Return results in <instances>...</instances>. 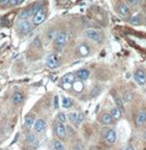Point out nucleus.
Masks as SVG:
<instances>
[{
	"label": "nucleus",
	"mask_w": 146,
	"mask_h": 150,
	"mask_svg": "<svg viewBox=\"0 0 146 150\" xmlns=\"http://www.w3.org/2000/svg\"><path fill=\"white\" fill-rule=\"evenodd\" d=\"M34 28V24L28 19L25 20H19L16 24V31L20 36H25L32 32Z\"/></svg>",
	"instance_id": "nucleus-1"
},
{
	"label": "nucleus",
	"mask_w": 146,
	"mask_h": 150,
	"mask_svg": "<svg viewBox=\"0 0 146 150\" xmlns=\"http://www.w3.org/2000/svg\"><path fill=\"white\" fill-rule=\"evenodd\" d=\"M115 11L122 18H130V16H131L130 6L123 0H118L115 2Z\"/></svg>",
	"instance_id": "nucleus-2"
},
{
	"label": "nucleus",
	"mask_w": 146,
	"mask_h": 150,
	"mask_svg": "<svg viewBox=\"0 0 146 150\" xmlns=\"http://www.w3.org/2000/svg\"><path fill=\"white\" fill-rule=\"evenodd\" d=\"M85 38H88L89 41L95 43H101L102 41V34L96 29H86L83 31Z\"/></svg>",
	"instance_id": "nucleus-3"
},
{
	"label": "nucleus",
	"mask_w": 146,
	"mask_h": 150,
	"mask_svg": "<svg viewBox=\"0 0 146 150\" xmlns=\"http://www.w3.org/2000/svg\"><path fill=\"white\" fill-rule=\"evenodd\" d=\"M68 40H69V35H68L67 32H59V33L57 34L56 38L54 40L55 47H56L57 50H63V48L67 45Z\"/></svg>",
	"instance_id": "nucleus-4"
},
{
	"label": "nucleus",
	"mask_w": 146,
	"mask_h": 150,
	"mask_svg": "<svg viewBox=\"0 0 146 150\" xmlns=\"http://www.w3.org/2000/svg\"><path fill=\"white\" fill-rule=\"evenodd\" d=\"M45 19H46V10L43 7H41L32 16V23L34 25H40L41 23L44 22Z\"/></svg>",
	"instance_id": "nucleus-5"
},
{
	"label": "nucleus",
	"mask_w": 146,
	"mask_h": 150,
	"mask_svg": "<svg viewBox=\"0 0 146 150\" xmlns=\"http://www.w3.org/2000/svg\"><path fill=\"white\" fill-rule=\"evenodd\" d=\"M75 75L74 74H66L62 78V87L63 89L65 90H68V89H71V86L75 82Z\"/></svg>",
	"instance_id": "nucleus-6"
},
{
	"label": "nucleus",
	"mask_w": 146,
	"mask_h": 150,
	"mask_svg": "<svg viewBox=\"0 0 146 150\" xmlns=\"http://www.w3.org/2000/svg\"><path fill=\"white\" fill-rule=\"evenodd\" d=\"M54 129H55V134H56V136L61 139H64V138L66 137V127L64 125V123L62 122H56L54 125Z\"/></svg>",
	"instance_id": "nucleus-7"
},
{
	"label": "nucleus",
	"mask_w": 146,
	"mask_h": 150,
	"mask_svg": "<svg viewBox=\"0 0 146 150\" xmlns=\"http://www.w3.org/2000/svg\"><path fill=\"white\" fill-rule=\"evenodd\" d=\"M45 64L50 69H55V68L59 67V60H58V58H57V56H56L55 54L48 55L45 59Z\"/></svg>",
	"instance_id": "nucleus-8"
},
{
	"label": "nucleus",
	"mask_w": 146,
	"mask_h": 150,
	"mask_svg": "<svg viewBox=\"0 0 146 150\" xmlns=\"http://www.w3.org/2000/svg\"><path fill=\"white\" fill-rule=\"evenodd\" d=\"M134 80L138 86L146 84V72L142 69H138L134 72Z\"/></svg>",
	"instance_id": "nucleus-9"
},
{
	"label": "nucleus",
	"mask_w": 146,
	"mask_h": 150,
	"mask_svg": "<svg viewBox=\"0 0 146 150\" xmlns=\"http://www.w3.org/2000/svg\"><path fill=\"white\" fill-rule=\"evenodd\" d=\"M104 140L109 145H113L117 142V132L114 129H108L104 134Z\"/></svg>",
	"instance_id": "nucleus-10"
},
{
	"label": "nucleus",
	"mask_w": 146,
	"mask_h": 150,
	"mask_svg": "<svg viewBox=\"0 0 146 150\" xmlns=\"http://www.w3.org/2000/svg\"><path fill=\"white\" fill-rule=\"evenodd\" d=\"M146 123V111L145 110H141L136 113V116H135V124L136 126L141 127Z\"/></svg>",
	"instance_id": "nucleus-11"
},
{
	"label": "nucleus",
	"mask_w": 146,
	"mask_h": 150,
	"mask_svg": "<svg viewBox=\"0 0 146 150\" xmlns=\"http://www.w3.org/2000/svg\"><path fill=\"white\" fill-rule=\"evenodd\" d=\"M34 130L36 132V133L41 134L43 133L44 130L46 129V122L45 120H43V118H38L35 123H34Z\"/></svg>",
	"instance_id": "nucleus-12"
},
{
	"label": "nucleus",
	"mask_w": 146,
	"mask_h": 150,
	"mask_svg": "<svg viewBox=\"0 0 146 150\" xmlns=\"http://www.w3.org/2000/svg\"><path fill=\"white\" fill-rule=\"evenodd\" d=\"M143 20H144V18H143L142 13H135V14L130 16V18H129V22L132 25L143 24Z\"/></svg>",
	"instance_id": "nucleus-13"
},
{
	"label": "nucleus",
	"mask_w": 146,
	"mask_h": 150,
	"mask_svg": "<svg viewBox=\"0 0 146 150\" xmlns=\"http://www.w3.org/2000/svg\"><path fill=\"white\" fill-rule=\"evenodd\" d=\"M24 101V96L20 91H16L12 94V103L14 105H20Z\"/></svg>",
	"instance_id": "nucleus-14"
},
{
	"label": "nucleus",
	"mask_w": 146,
	"mask_h": 150,
	"mask_svg": "<svg viewBox=\"0 0 146 150\" xmlns=\"http://www.w3.org/2000/svg\"><path fill=\"white\" fill-rule=\"evenodd\" d=\"M100 122L102 125H112L113 124V118L111 116V114H109V113H103V114H101L100 116Z\"/></svg>",
	"instance_id": "nucleus-15"
},
{
	"label": "nucleus",
	"mask_w": 146,
	"mask_h": 150,
	"mask_svg": "<svg viewBox=\"0 0 146 150\" xmlns=\"http://www.w3.org/2000/svg\"><path fill=\"white\" fill-rule=\"evenodd\" d=\"M89 75H90V72L88 69H79V70L76 71V77L78 78L79 80H87L89 78Z\"/></svg>",
	"instance_id": "nucleus-16"
},
{
	"label": "nucleus",
	"mask_w": 146,
	"mask_h": 150,
	"mask_svg": "<svg viewBox=\"0 0 146 150\" xmlns=\"http://www.w3.org/2000/svg\"><path fill=\"white\" fill-rule=\"evenodd\" d=\"M34 123H35V116L29 114L24 117V127H26L28 129L32 128L34 126Z\"/></svg>",
	"instance_id": "nucleus-17"
},
{
	"label": "nucleus",
	"mask_w": 146,
	"mask_h": 150,
	"mask_svg": "<svg viewBox=\"0 0 146 150\" xmlns=\"http://www.w3.org/2000/svg\"><path fill=\"white\" fill-rule=\"evenodd\" d=\"M77 52L79 53V55L81 56V57H86V56H88L89 55V53H90V50H89V47H88L86 44H80L79 46H78V48H77Z\"/></svg>",
	"instance_id": "nucleus-18"
},
{
	"label": "nucleus",
	"mask_w": 146,
	"mask_h": 150,
	"mask_svg": "<svg viewBox=\"0 0 146 150\" xmlns=\"http://www.w3.org/2000/svg\"><path fill=\"white\" fill-rule=\"evenodd\" d=\"M110 114H111V116H112L113 120H120V118H121V116H122L121 110L118 108V106L111 108V111H110Z\"/></svg>",
	"instance_id": "nucleus-19"
},
{
	"label": "nucleus",
	"mask_w": 146,
	"mask_h": 150,
	"mask_svg": "<svg viewBox=\"0 0 146 150\" xmlns=\"http://www.w3.org/2000/svg\"><path fill=\"white\" fill-rule=\"evenodd\" d=\"M71 88L74 89V91H75V92H78V93H80V92L83 90V80H75V82L73 83Z\"/></svg>",
	"instance_id": "nucleus-20"
},
{
	"label": "nucleus",
	"mask_w": 146,
	"mask_h": 150,
	"mask_svg": "<svg viewBox=\"0 0 146 150\" xmlns=\"http://www.w3.org/2000/svg\"><path fill=\"white\" fill-rule=\"evenodd\" d=\"M24 140L28 145H33V144L36 142V136H35L33 133H28L25 135Z\"/></svg>",
	"instance_id": "nucleus-21"
},
{
	"label": "nucleus",
	"mask_w": 146,
	"mask_h": 150,
	"mask_svg": "<svg viewBox=\"0 0 146 150\" xmlns=\"http://www.w3.org/2000/svg\"><path fill=\"white\" fill-rule=\"evenodd\" d=\"M62 105L64 108H69L73 106V101L69 99V98H66V96H64L62 99Z\"/></svg>",
	"instance_id": "nucleus-22"
},
{
	"label": "nucleus",
	"mask_w": 146,
	"mask_h": 150,
	"mask_svg": "<svg viewBox=\"0 0 146 150\" xmlns=\"http://www.w3.org/2000/svg\"><path fill=\"white\" fill-rule=\"evenodd\" d=\"M53 147H54L55 150H64L65 149V146L61 140H55L53 142Z\"/></svg>",
	"instance_id": "nucleus-23"
},
{
	"label": "nucleus",
	"mask_w": 146,
	"mask_h": 150,
	"mask_svg": "<svg viewBox=\"0 0 146 150\" xmlns=\"http://www.w3.org/2000/svg\"><path fill=\"white\" fill-rule=\"evenodd\" d=\"M78 114H79V113H77V112L69 113V115H68V120H69V122L75 124L76 121H77V117H78Z\"/></svg>",
	"instance_id": "nucleus-24"
},
{
	"label": "nucleus",
	"mask_w": 146,
	"mask_h": 150,
	"mask_svg": "<svg viewBox=\"0 0 146 150\" xmlns=\"http://www.w3.org/2000/svg\"><path fill=\"white\" fill-rule=\"evenodd\" d=\"M123 99H124L126 102L132 101V99H133V93L131 91H125L124 93H123Z\"/></svg>",
	"instance_id": "nucleus-25"
},
{
	"label": "nucleus",
	"mask_w": 146,
	"mask_h": 150,
	"mask_svg": "<svg viewBox=\"0 0 146 150\" xmlns=\"http://www.w3.org/2000/svg\"><path fill=\"white\" fill-rule=\"evenodd\" d=\"M57 121L62 122V123H66V121H67L66 114H65V113H63V112H59L58 114H57Z\"/></svg>",
	"instance_id": "nucleus-26"
},
{
	"label": "nucleus",
	"mask_w": 146,
	"mask_h": 150,
	"mask_svg": "<svg viewBox=\"0 0 146 150\" xmlns=\"http://www.w3.org/2000/svg\"><path fill=\"white\" fill-rule=\"evenodd\" d=\"M58 33H59V32H57L56 30H51L50 32L47 33V38H50V40H55Z\"/></svg>",
	"instance_id": "nucleus-27"
},
{
	"label": "nucleus",
	"mask_w": 146,
	"mask_h": 150,
	"mask_svg": "<svg viewBox=\"0 0 146 150\" xmlns=\"http://www.w3.org/2000/svg\"><path fill=\"white\" fill-rule=\"evenodd\" d=\"M143 2V0H126V4H130V6H133V7H136L138 4H141Z\"/></svg>",
	"instance_id": "nucleus-28"
},
{
	"label": "nucleus",
	"mask_w": 146,
	"mask_h": 150,
	"mask_svg": "<svg viewBox=\"0 0 146 150\" xmlns=\"http://www.w3.org/2000/svg\"><path fill=\"white\" fill-rule=\"evenodd\" d=\"M83 120H85V115H83V113H79V114H78V117H77V121H76V123H75V125L79 126L83 122Z\"/></svg>",
	"instance_id": "nucleus-29"
},
{
	"label": "nucleus",
	"mask_w": 146,
	"mask_h": 150,
	"mask_svg": "<svg viewBox=\"0 0 146 150\" xmlns=\"http://www.w3.org/2000/svg\"><path fill=\"white\" fill-rule=\"evenodd\" d=\"M114 100H115V103H117L118 108L123 111V103H122V101H121V99H120V96H114Z\"/></svg>",
	"instance_id": "nucleus-30"
},
{
	"label": "nucleus",
	"mask_w": 146,
	"mask_h": 150,
	"mask_svg": "<svg viewBox=\"0 0 146 150\" xmlns=\"http://www.w3.org/2000/svg\"><path fill=\"white\" fill-rule=\"evenodd\" d=\"M25 0H11L10 1V4L12 6V7H17V6H20L24 2Z\"/></svg>",
	"instance_id": "nucleus-31"
},
{
	"label": "nucleus",
	"mask_w": 146,
	"mask_h": 150,
	"mask_svg": "<svg viewBox=\"0 0 146 150\" xmlns=\"http://www.w3.org/2000/svg\"><path fill=\"white\" fill-rule=\"evenodd\" d=\"M73 150H83V147L81 145H75L73 147Z\"/></svg>",
	"instance_id": "nucleus-32"
},
{
	"label": "nucleus",
	"mask_w": 146,
	"mask_h": 150,
	"mask_svg": "<svg viewBox=\"0 0 146 150\" xmlns=\"http://www.w3.org/2000/svg\"><path fill=\"white\" fill-rule=\"evenodd\" d=\"M11 0H0V6H6V4H10Z\"/></svg>",
	"instance_id": "nucleus-33"
},
{
	"label": "nucleus",
	"mask_w": 146,
	"mask_h": 150,
	"mask_svg": "<svg viewBox=\"0 0 146 150\" xmlns=\"http://www.w3.org/2000/svg\"><path fill=\"white\" fill-rule=\"evenodd\" d=\"M57 106H58V98H57V96H55L54 98V108H57Z\"/></svg>",
	"instance_id": "nucleus-34"
},
{
	"label": "nucleus",
	"mask_w": 146,
	"mask_h": 150,
	"mask_svg": "<svg viewBox=\"0 0 146 150\" xmlns=\"http://www.w3.org/2000/svg\"><path fill=\"white\" fill-rule=\"evenodd\" d=\"M143 137L146 139V126H145V129H144V133H143Z\"/></svg>",
	"instance_id": "nucleus-35"
},
{
	"label": "nucleus",
	"mask_w": 146,
	"mask_h": 150,
	"mask_svg": "<svg viewBox=\"0 0 146 150\" xmlns=\"http://www.w3.org/2000/svg\"><path fill=\"white\" fill-rule=\"evenodd\" d=\"M126 150H134L132 147H129V148H126Z\"/></svg>",
	"instance_id": "nucleus-36"
},
{
	"label": "nucleus",
	"mask_w": 146,
	"mask_h": 150,
	"mask_svg": "<svg viewBox=\"0 0 146 150\" xmlns=\"http://www.w3.org/2000/svg\"><path fill=\"white\" fill-rule=\"evenodd\" d=\"M122 150H126V148H123V149H122Z\"/></svg>",
	"instance_id": "nucleus-37"
}]
</instances>
